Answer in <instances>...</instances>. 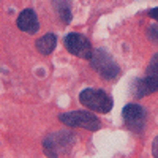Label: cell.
<instances>
[{
    "mask_svg": "<svg viewBox=\"0 0 158 158\" xmlns=\"http://www.w3.org/2000/svg\"><path fill=\"white\" fill-rule=\"evenodd\" d=\"M152 155L158 158V136L153 139V144H152Z\"/></svg>",
    "mask_w": 158,
    "mask_h": 158,
    "instance_id": "obj_10",
    "label": "cell"
},
{
    "mask_svg": "<svg viewBox=\"0 0 158 158\" xmlns=\"http://www.w3.org/2000/svg\"><path fill=\"white\" fill-rule=\"evenodd\" d=\"M65 48H67L70 54H73L79 59L90 60L92 54H94L90 41L81 33H68L65 36Z\"/></svg>",
    "mask_w": 158,
    "mask_h": 158,
    "instance_id": "obj_6",
    "label": "cell"
},
{
    "mask_svg": "<svg viewBox=\"0 0 158 158\" xmlns=\"http://www.w3.org/2000/svg\"><path fill=\"white\" fill-rule=\"evenodd\" d=\"M122 117H123V122L125 127L133 131V133L139 135L144 131V127H146V120H147V111L144 109L142 106L136 103H130L123 108L122 111Z\"/></svg>",
    "mask_w": 158,
    "mask_h": 158,
    "instance_id": "obj_5",
    "label": "cell"
},
{
    "mask_svg": "<svg viewBox=\"0 0 158 158\" xmlns=\"http://www.w3.org/2000/svg\"><path fill=\"white\" fill-rule=\"evenodd\" d=\"M79 101L94 112L106 114L112 109V98L100 89H84L79 94Z\"/></svg>",
    "mask_w": 158,
    "mask_h": 158,
    "instance_id": "obj_2",
    "label": "cell"
},
{
    "mask_svg": "<svg viewBox=\"0 0 158 158\" xmlns=\"http://www.w3.org/2000/svg\"><path fill=\"white\" fill-rule=\"evenodd\" d=\"M18 27L19 30L25 32V33H36L40 29V24H38V18L35 15V11L30 8H25L21 15L18 16Z\"/></svg>",
    "mask_w": 158,
    "mask_h": 158,
    "instance_id": "obj_7",
    "label": "cell"
},
{
    "mask_svg": "<svg viewBox=\"0 0 158 158\" xmlns=\"http://www.w3.org/2000/svg\"><path fill=\"white\" fill-rule=\"evenodd\" d=\"M59 120L67 125V127H74V128H84L89 131H97L101 127V122L98 117L87 111H71V112H63L59 115Z\"/></svg>",
    "mask_w": 158,
    "mask_h": 158,
    "instance_id": "obj_4",
    "label": "cell"
},
{
    "mask_svg": "<svg viewBox=\"0 0 158 158\" xmlns=\"http://www.w3.org/2000/svg\"><path fill=\"white\" fill-rule=\"evenodd\" d=\"M149 16H150L152 19L158 21V8H152V10L149 11Z\"/></svg>",
    "mask_w": 158,
    "mask_h": 158,
    "instance_id": "obj_11",
    "label": "cell"
},
{
    "mask_svg": "<svg viewBox=\"0 0 158 158\" xmlns=\"http://www.w3.org/2000/svg\"><path fill=\"white\" fill-rule=\"evenodd\" d=\"M147 36L152 40V41L158 43V25H150L147 30Z\"/></svg>",
    "mask_w": 158,
    "mask_h": 158,
    "instance_id": "obj_9",
    "label": "cell"
},
{
    "mask_svg": "<svg viewBox=\"0 0 158 158\" xmlns=\"http://www.w3.org/2000/svg\"><path fill=\"white\" fill-rule=\"evenodd\" d=\"M56 44H57V36L54 33H48V35L40 38L35 46H36V51L40 52V54L49 56L51 52L56 49Z\"/></svg>",
    "mask_w": 158,
    "mask_h": 158,
    "instance_id": "obj_8",
    "label": "cell"
},
{
    "mask_svg": "<svg viewBox=\"0 0 158 158\" xmlns=\"http://www.w3.org/2000/svg\"><path fill=\"white\" fill-rule=\"evenodd\" d=\"M131 90H133L135 98H142L158 92V54H155L150 59V63L146 70V76L136 79Z\"/></svg>",
    "mask_w": 158,
    "mask_h": 158,
    "instance_id": "obj_1",
    "label": "cell"
},
{
    "mask_svg": "<svg viewBox=\"0 0 158 158\" xmlns=\"http://www.w3.org/2000/svg\"><path fill=\"white\" fill-rule=\"evenodd\" d=\"M90 65L103 79H115L120 74V68L114 62V59L108 54L104 49H95L94 54L90 57Z\"/></svg>",
    "mask_w": 158,
    "mask_h": 158,
    "instance_id": "obj_3",
    "label": "cell"
}]
</instances>
